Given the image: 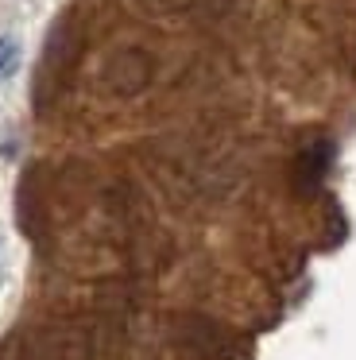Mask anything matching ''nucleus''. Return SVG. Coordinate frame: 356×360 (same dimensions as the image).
Returning <instances> with one entry per match:
<instances>
[{"label":"nucleus","mask_w":356,"mask_h":360,"mask_svg":"<svg viewBox=\"0 0 356 360\" xmlns=\"http://www.w3.org/2000/svg\"><path fill=\"white\" fill-rule=\"evenodd\" d=\"M74 35H70V27L58 24V32L51 35V43H46L43 51V63H39V97L43 94H58L62 82H66V70L74 66Z\"/></svg>","instance_id":"20e7f679"},{"label":"nucleus","mask_w":356,"mask_h":360,"mask_svg":"<svg viewBox=\"0 0 356 360\" xmlns=\"http://www.w3.org/2000/svg\"><path fill=\"white\" fill-rule=\"evenodd\" d=\"M333 159H337V148H333V140H310L306 148L294 155V167H291V182L298 194H314L317 186L325 182V174H329Z\"/></svg>","instance_id":"7ed1b4c3"},{"label":"nucleus","mask_w":356,"mask_h":360,"mask_svg":"<svg viewBox=\"0 0 356 360\" xmlns=\"http://www.w3.org/2000/svg\"><path fill=\"white\" fill-rule=\"evenodd\" d=\"M15 66H20V43L12 35H0V82L12 78Z\"/></svg>","instance_id":"39448f33"},{"label":"nucleus","mask_w":356,"mask_h":360,"mask_svg":"<svg viewBox=\"0 0 356 360\" xmlns=\"http://www.w3.org/2000/svg\"><path fill=\"white\" fill-rule=\"evenodd\" d=\"M151 78H155V66L144 51H116L105 66V86L113 89V94H124V97L147 89Z\"/></svg>","instance_id":"f03ea898"},{"label":"nucleus","mask_w":356,"mask_h":360,"mask_svg":"<svg viewBox=\"0 0 356 360\" xmlns=\"http://www.w3.org/2000/svg\"><path fill=\"white\" fill-rule=\"evenodd\" d=\"M186 341L201 360H252V345L240 333L217 326L209 318H190L186 321Z\"/></svg>","instance_id":"f257e3e1"}]
</instances>
